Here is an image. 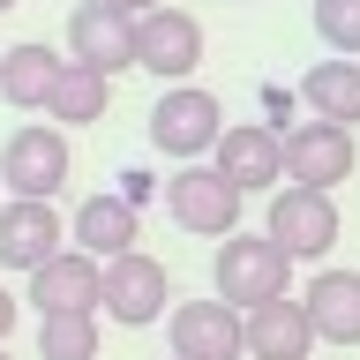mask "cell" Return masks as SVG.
<instances>
[{
	"label": "cell",
	"mask_w": 360,
	"mask_h": 360,
	"mask_svg": "<svg viewBox=\"0 0 360 360\" xmlns=\"http://www.w3.org/2000/svg\"><path fill=\"white\" fill-rule=\"evenodd\" d=\"M300 308L315 323V345H360V270H315Z\"/></svg>",
	"instance_id": "obj_15"
},
{
	"label": "cell",
	"mask_w": 360,
	"mask_h": 360,
	"mask_svg": "<svg viewBox=\"0 0 360 360\" xmlns=\"http://www.w3.org/2000/svg\"><path fill=\"white\" fill-rule=\"evenodd\" d=\"M112 8H128V15H150V8H165V0H112Z\"/></svg>",
	"instance_id": "obj_24"
},
{
	"label": "cell",
	"mask_w": 360,
	"mask_h": 360,
	"mask_svg": "<svg viewBox=\"0 0 360 360\" xmlns=\"http://www.w3.org/2000/svg\"><path fill=\"white\" fill-rule=\"evenodd\" d=\"M165 360H180V353H165Z\"/></svg>",
	"instance_id": "obj_27"
},
{
	"label": "cell",
	"mask_w": 360,
	"mask_h": 360,
	"mask_svg": "<svg viewBox=\"0 0 360 360\" xmlns=\"http://www.w3.org/2000/svg\"><path fill=\"white\" fill-rule=\"evenodd\" d=\"M225 135V105L202 83H165V98L150 105V150H165L173 165H195V158L218 150Z\"/></svg>",
	"instance_id": "obj_3"
},
{
	"label": "cell",
	"mask_w": 360,
	"mask_h": 360,
	"mask_svg": "<svg viewBox=\"0 0 360 360\" xmlns=\"http://www.w3.org/2000/svg\"><path fill=\"white\" fill-rule=\"evenodd\" d=\"M105 105H112V75H105V68H90V60H68L60 83H53V98H45V112H53V120H68V128L105 120Z\"/></svg>",
	"instance_id": "obj_19"
},
{
	"label": "cell",
	"mask_w": 360,
	"mask_h": 360,
	"mask_svg": "<svg viewBox=\"0 0 360 360\" xmlns=\"http://www.w3.org/2000/svg\"><path fill=\"white\" fill-rule=\"evenodd\" d=\"M285 180L292 188H338V180H353V128H338V120H292L285 128Z\"/></svg>",
	"instance_id": "obj_11"
},
{
	"label": "cell",
	"mask_w": 360,
	"mask_h": 360,
	"mask_svg": "<svg viewBox=\"0 0 360 360\" xmlns=\"http://www.w3.org/2000/svg\"><path fill=\"white\" fill-rule=\"evenodd\" d=\"M315 38L338 60H360V0H315Z\"/></svg>",
	"instance_id": "obj_21"
},
{
	"label": "cell",
	"mask_w": 360,
	"mask_h": 360,
	"mask_svg": "<svg viewBox=\"0 0 360 360\" xmlns=\"http://www.w3.org/2000/svg\"><path fill=\"white\" fill-rule=\"evenodd\" d=\"M0 188H8V195H38V202H53V195L68 188V135L53 128V120L15 128L8 143H0Z\"/></svg>",
	"instance_id": "obj_6"
},
{
	"label": "cell",
	"mask_w": 360,
	"mask_h": 360,
	"mask_svg": "<svg viewBox=\"0 0 360 360\" xmlns=\"http://www.w3.org/2000/svg\"><path fill=\"white\" fill-rule=\"evenodd\" d=\"M60 53H53V45H8V53H0V98H8V105L15 112H45V98H53V83H60Z\"/></svg>",
	"instance_id": "obj_17"
},
{
	"label": "cell",
	"mask_w": 360,
	"mask_h": 360,
	"mask_svg": "<svg viewBox=\"0 0 360 360\" xmlns=\"http://www.w3.org/2000/svg\"><path fill=\"white\" fill-rule=\"evenodd\" d=\"M210 285H218V300H233V308L248 315V308L292 292V255L270 240V233H225L218 263H210Z\"/></svg>",
	"instance_id": "obj_1"
},
{
	"label": "cell",
	"mask_w": 360,
	"mask_h": 360,
	"mask_svg": "<svg viewBox=\"0 0 360 360\" xmlns=\"http://www.w3.org/2000/svg\"><path fill=\"white\" fill-rule=\"evenodd\" d=\"M300 105H308V120L360 128V60H315L300 75Z\"/></svg>",
	"instance_id": "obj_18"
},
{
	"label": "cell",
	"mask_w": 360,
	"mask_h": 360,
	"mask_svg": "<svg viewBox=\"0 0 360 360\" xmlns=\"http://www.w3.org/2000/svg\"><path fill=\"white\" fill-rule=\"evenodd\" d=\"M135 240H143V210H135L120 188H112V195H83L75 218H68V248H83V255H98V263L128 255Z\"/></svg>",
	"instance_id": "obj_14"
},
{
	"label": "cell",
	"mask_w": 360,
	"mask_h": 360,
	"mask_svg": "<svg viewBox=\"0 0 360 360\" xmlns=\"http://www.w3.org/2000/svg\"><path fill=\"white\" fill-rule=\"evenodd\" d=\"M68 248V225H60V210L53 202H38V195H8L0 202V270H30L45 263V255H60Z\"/></svg>",
	"instance_id": "obj_12"
},
{
	"label": "cell",
	"mask_w": 360,
	"mask_h": 360,
	"mask_svg": "<svg viewBox=\"0 0 360 360\" xmlns=\"http://www.w3.org/2000/svg\"><path fill=\"white\" fill-rule=\"evenodd\" d=\"M0 360H8V345H0Z\"/></svg>",
	"instance_id": "obj_26"
},
{
	"label": "cell",
	"mask_w": 360,
	"mask_h": 360,
	"mask_svg": "<svg viewBox=\"0 0 360 360\" xmlns=\"http://www.w3.org/2000/svg\"><path fill=\"white\" fill-rule=\"evenodd\" d=\"M202 60V22L188 8H150L135 15V68H150L158 83H188Z\"/></svg>",
	"instance_id": "obj_9"
},
{
	"label": "cell",
	"mask_w": 360,
	"mask_h": 360,
	"mask_svg": "<svg viewBox=\"0 0 360 360\" xmlns=\"http://www.w3.org/2000/svg\"><path fill=\"white\" fill-rule=\"evenodd\" d=\"M38 360H98V315H38Z\"/></svg>",
	"instance_id": "obj_20"
},
{
	"label": "cell",
	"mask_w": 360,
	"mask_h": 360,
	"mask_svg": "<svg viewBox=\"0 0 360 360\" xmlns=\"http://www.w3.org/2000/svg\"><path fill=\"white\" fill-rule=\"evenodd\" d=\"M15 308H22V300H15L8 285H0V345H8V330H15Z\"/></svg>",
	"instance_id": "obj_23"
},
{
	"label": "cell",
	"mask_w": 360,
	"mask_h": 360,
	"mask_svg": "<svg viewBox=\"0 0 360 360\" xmlns=\"http://www.w3.org/2000/svg\"><path fill=\"white\" fill-rule=\"evenodd\" d=\"M308 353H315V323L292 292L248 308V360H308Z\"/></svg>",
	"instance_id": "obj_16"
},
{
	"label": "cell",
	"mask_w": 360,
	"mask_h": 360,
	"mask_svg": "<svg viewBox=\"0 0 360 360\" xmlns=\"http://www.w3.org/2000/svg\"><path fill=\"white\" fill-rule=\"evenodd\" d=\"M150 188H158V180H150V173H143V165H128V173H120V195H128V202H135V210H143V195H150Z\"/></svg>",
	"instance_id": "obj_22"
},
{
	"label": "cell",
	"mask_w": 360,
	"mask_h": 360,
	"mask_svg": "<svg viewBox=\"0 0 360 360\" xmlns=\"http://www.w3.org/2000/svg\"><path fill=\"white\" fill-rule=\"evenodd\" d=\"M8 8H22V0H0V15H8Z\"/></svg>",
	"instance_id": "obj_25"
},
{
	"label": "cell",
	"mask_w": 360,
	"mask_h": 360,
	"mask_svg": "<svg viewBox=\"0 0 360 360\" xmlns=\"http://www.w3.org/2000/svg\"><path fill=\"white\" fill-rule=\"evenodd\" d=\"M98 308H105L112 323H128V330L165 323V308H173V278H165V263H158V255H143V248L112 255V263H105V292H98Z\"/></svg>",
	"instance_id": "obj_8"
},
{
	"label": "cell",
	"mask_w": 360,
	"mask_h": 360,
	"mask_svg": "<svg viewBox=\"0 0 360 360\" xmlns=\"http://www.w3.org/2000/svg\"><path fill=\"white\" fill-rule=\"evenodd\" d=\"M158 195H165V218L180 225V233H195V240H225V233H240V188L210 165V158H195V165H180L173 180H158Z\"/></svg>",
	"instance_id": "obj_2"
},
{
	"label": "cell",
	"mask_w": 360,
	"mask_h": 360,
	"mask_svg": "<svg viewBox=\"0 0 360 360\" xmlns=\"http://www.w3.org/2000/svg\"><path fill=\"white\" fill-rule=\"evenodd\" d=\"M165 338L180 360H248V315L233 300H180L165 308Z\"/></svg>",
	"instance_id": "obj_7"
},
{
	"label": "cell",
	"mask_w": 360,
	"mask_h": 360,
	"mask_svg": "<svg viewBox=\"0 0 360 360\" xmlns=\"http://www.w3.org/2000/svg\"><path fill=\"white\" fill-rule=\"evenodd\" d=\"M210 165L240 195H270V188H285V128H270V120H225Z\"/></svg>",
	"instance_id": "obj_5"
},
{
	"label": "cell",
	"mask_w": 360,
	"mask_h": 360,
	"mask_svg": "<svg viewBox=\"0 0 360 360\" xmlns=\"http://www.w3.org/2000/svg\"><path fill=\"white\" fill-rule=\"evenodd\" d=\"M68 60H90V68H105V75L135 68V15L112 8V0H83L68 15Z\"/></svg>",
	"instance_id": "obj_13"
},
{
	"label": "cell",
	"mask_w": 360,
	"mask_h": 360,
	"mask_svg": "<svg viewBox=\"0 0 360 360\" xmlns=\"http://www.w3.org/2000/svg\"><path fill=\"white\" fill-rule=\"evenodd\" d=\"M263 233L278 248H285L292 263H323L338 248V202H330V188H270V218H263Z\"/></svg>",
	"instance_id": "obj_4"
},
{
	"label": "cell",
	"mask_w": 360,
	"mask_h": 360,
	"mask_svg": "<svg viewBox=\"0 0 360 360\" xmlns=\"http://www.w3.org/2000/svg\"><path fill=\"white\" fill-rule=\"evenodd\" d=\"M98 292H105V263L83 255V248H60V255H45L30 270V308L38 315H98Z\"/></svg>",
	"instance_id": "obj_10"
}]
</instances>
